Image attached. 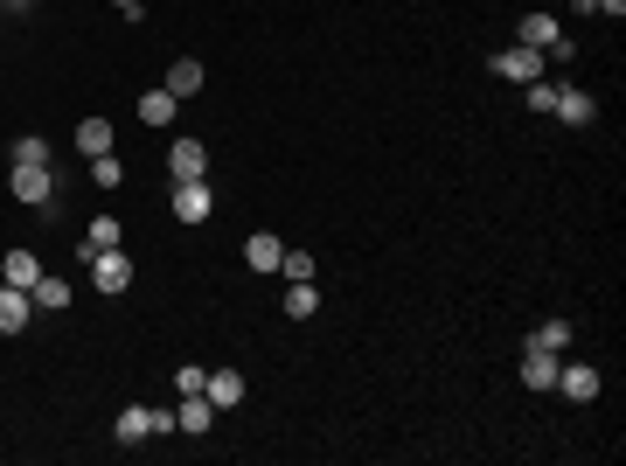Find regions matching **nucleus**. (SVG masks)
<instances>
[{
	"label": "nucleus",
	"mask_w": 626,
	"mask_h": 466,
	"mask_svg": "<svg viewBox=\"0 0 626 466\" xmlns=\"http://www.w3.org/2000/svg\"><path fill=\"white\" fill-rule=\"evenodd\" d=\"M515 42H522V49H543V56H557V63H571V56H578V49H571V35L557 28V14H543V7L515 21Z\"/></svg>",
	"instance_id": "nucleus-1"
},
{
	"label": "nucleus",
	"mask_w": 626,
	"mask_h": 466,
	"mask_svg": "<svg viewBox=\"0 0 626 466\" xmlns=\"http://www.w3.org/2000/svg\"><path fill=\"white\" fill-rule=\"evenodd\" d=\"M84 272H91V286H98L105 300H119V293L133 286V258H126V251H98V258H91Z\"/></svg>",
	"instance_id": "nucleus-2"
},
{
	"label": "nucleus",
	"mask_w": 626,
	"mask_h": 466,
	"mask_svg": "<svg viewBox=\"0 0 626 466\" xmlns=\"http://www.w3.org/2000/svg\"><path fill=\"white\" fill-rule=\"evenodd\" d=\"M7 195H14V202H28V209H49V202H56V174H49V167H14Z\"/></svg>",
	"instance_id": "nucleus-3"
},
{
	"label": "nucleus",
	"mask_w": 626,
	"mask_h": 466,
	"mask_svg": "<svg viewBox=\"0 0 626 466\" xmlns=\"http://www.w3.org/2000/svg\"><path fill=\"white\" fill-rule=\"evenodd\" d=\"M167 174L174 181H209V147L202 140H174L167 147Z\"/></svg>",
	"instance_id": "nucleus-4"
},
{
	"label": "nucleus",
	"mask_w": 626,
	"mask_h": 466,
	"mask_svg": "<svg viewBox=\"0 0 626 466\" xmlns=\"http://www.w3.org/2000/svg\"><path fill=\"white\" fill-rule=\"evenodd\" d=\"M494 77H508V84H536V77H543V49H522V42L501 49V56H494Z\"/></svg>",
	"instance_id": "nucleus-5"
},
{
	"label": "nucleus",
	"mask_w": 626,
	"mask_h": 466,
	"mask_svg": "<svg viewBox=\"0 0 626 466\" xmlns=\"http://www.w3.org/2000/svg\"><path fill=\"white\" fill-rule=\"evenodd\" d=\"M209 209H216L209 181H174V216L181 223H209Z\"/></svg>",
	"instance_id": "nucleus-6"
},
{
	"label": "nucleus",
	"mask_w": 626,
	"mask_h": 466,
	"mask_svg": "<svg viewBox=\"0 0 626 466\" xmlns=\"http://www.w3.org/2000/svg\"><path fill=\"white\" fill-rule=\"evenodd\" d=\"M209 425H216V404H209L202 390H181V404H174V432H195V439H202Z\"/></svg>",
	"instance_id": "nucleus-7"
},
{
	"label": "nucleus",
	"mask_w": 626,
	"mask_h": 466,
	"mask_svg": "<svg viewBox=\"0 0 626 466\" xmlns=\"http://www.w3.org/2000/svg\"><path fill=\"white\" fill-rule=\"evenodd\" d=\"M557 397H571V404H592V397H599V369H592V362H571V369H557Z\"/></svg>",
	"instance_id": "nucleus-8"
},
{
	"label": "nucleus",
	"mask_w": 626,
	"mask_h": 466,
	"mask_svg": "<svg viewBox=\"0 0 626 466\" xmlns=\"http://www.w3.org/2000/svg\"><path fill=\"white\" fill-rule=\"evenodd\" d=\"M202 397H209L216 411H237V404H244V376H237V369H209V376H202Z\"/></svg>",
	"instance_id": "nucleus-9"
},
{
	"label": "nucleus",
	"mask_w": 626,
	"mask_h": 466,
	"mask_svg": "<svg viewBox=\"0 0 626 466\" xmlns=\"http://www.w3.org/2000/svg\"><path fill=\"white\" fill-rule=\"evenodd\" d=\"M279 258H286V244H279L272 230H258V237H244V265H251V272H279Z\"/></svg>",
	"instance_id": "nucleus-10"
},
{
	"label": "nucleus",
	"mask_w": 626,
	"mask_h": 466,
	"mask_svg": "<svg viewBox=\"0 0 626 466\" xmlns=\"http://www.w3.org/2000/svg\"><path fill=\"white\" fill-rule=\"evenodd\" d=\"M35 279H42V258H35V251H7V258H0V286H21V293H28Z\"/></svg>",
	"instance_id": "nucleus-11"
},
{
	"label": "nucleus",
	"mask_w": 626,
	"mask_h": 466,
	"mask_svg": "<svg viewBox=\"0 0 626 466\" xmlns=\"http://www.w3.org/2000/svg\"><path fill=\"white\" fill-rule=\"evenodd\" d=\"M28 313H35V300H28L21 286H0V334H21Z\"/></svg>",
	"instance_id": "nucleus-12"
},
{
	"label": "nucleus",
	"mask_w": 626,
	"mask_h": 466,
	"mask_svg": "<svg viewBox=\"0 0 626 466\" xmlns=\"http://www.w3.org/2000/svg\"><path fill=\"white\" fill-rule=\"evenodd\" d=\"M147 439H154V411L147 404H126L119 411V446H147Z\"/></svg>",
	"instance_id": "nucleus-13"
},
{
	"label": "nucleus",
	"mask_w": 626,
	"mask_h": 466,
	"mask_svg": "<svg viewBox=\"0 0 626 466\" xmlns=\"http://www.w3.org/2000/svg\"><path fill=\"white\" fill-rule=\"evenodd\" d=\"M77 154L91 160V154H119L112 147V119H77Z\"/></svg>",
	"instance_id": "nucleus-14"
},
{
	"label": "nucleus",
	"mask_w": 626,
	"mask_h": 466,
	"mask_svg": "<svg viewBox=\"0 0 626 466\" xmlns=\"http://www.w3.org/2000/svg\"><path fill=\"white\" fill-rule=\"evenodd\" d=\"M167 91H174V98H195V91H202V63H195V56H174V63H167Z\"/></svg>",
	"instance_id": "nucleus-15"
},
{
	"label": "nucleus",
	"mask_w": 626,
	"mask_h": 466,
	"mask_svg": "<svg viewBox=\"0 0 626 466\" xmlns=\"http://www.w3.org/2000/svg\"><path fill=\"white\" fill-rule=\"evenodd\" d=\"M550 112H557V119H564V126H592V112H599V105H592V98H585V91H571V84H564V91H557V105H550Z\"/></svg>",
	"instance_id": "nucleus-16"
},
{
	"label": "nucleus",
	"mask_w": 626,
	"mask_h": 466,
	"mask_svg": "<svg viewBox=\"0 0 626 466\" xmlns=\"http://www.w3.org/2000/svg\"><path fill=\"white\" fill-rule=\"evenodd\" d=\"M571 341H578V327H571V320H543V327L529 334V348H543V355H564Z\"/></svg>",
	"instance_id": "nucleus-17"
},
{
	"label": "nucleus",
	"mask_w": 626,
	"mask_h": 466,
	"mask_svg": "<svg viewBox=\"0 0 626 466\" xmlns=\"http://www.w3.org/2000/svg\"><path fill=\"white\" fill-rule=\"evenodd\" d=\"M522 383H529V390H557V355L529 348V355H522Z\"/></svg>",
	"instance_id": "nucleus-18"
},
{
	"label": "nucleus",
	"mask_w": 626,
	"mask_h": 466,
	"mask_svg": "<svg viewBox=\"0 0 626 466\" xmlns=\"http://www.w3.org/2000/svg\"><path fill=\"white\" fill-rule=\"evenodd\" d=\"M320 307V286L313 279H286V320H307Z\"/></svg>",
	"instance_id": "nucleus-19"
},
{
	"label": "nucleus",
	"mask_w": 626,
	"mask_h": 466,
	"mask_svg": "<svg viewBox=\"0 0 626 466\" xmlns=\"http://www.w3.org/2000/svg\"><path fill=\"white\" fill-rule=\"evenodd\" d=\"M174 112H181V98H174L167 84H160V91H147V98H140V119H147V126H167Z\"/></svg>",
	"instance_id": "nucleus-20"
},
{
	"label": "nucleus",
	"mask_w": 626,
	"mask_h": 466,
	"mask_svg": "<svg viewBox=\"0 0 626 466\" xmlns=\"http://www.w3.org/2000/svg\"><path fill=\"white\" fill-rule=\"evenodd\" d=\"M28 300H35L42 313H63V307H70V286H63V279H35V286H28Z\"/></svg>",
	"instance_id": "nucleus-21"
},
{
	"label": "nucleus",
	"mask_w": 626,
	"mask_h": 466,
	"mask_svg": "<svg viewBox=\"0 0 626 466\" xmlns=\"http://www.w3.org/2000/svg\"><path fill=\"white\" fill-rule=\"evenodd\" d=\"M14 167H49V140L21 133V140H14Z\"/></svg>",
	"instance_id": "nucleus-22"
},
{
	"label": "nucleus",
	"mask_w": 626,
	"mask_h": 466,
	"mask_svg": "<svg viewBox=\"0 0 626 466\" xmlns=\"http://www.w3.org/2000/svg\"><path fill=\"white\" fill-rule=\"evenodd\" d=\"M91 181H98V188H119V181H126L119 154H91Z\"/></svg>",
	"instance_id": "nucleus-23"
},
{
	"label": "nucleus",
	"mask_w": 626,
	"mask_h": 466,
	"mask_svg": "<svg viewBox=\"0 0 626 466\" xmlns=\"http://www.w3.org/2000/svg\"><path fill=\"white\" fill-rule=\"evenodd\" d=\"M522 91H529V112H550V105H557V84H550V77H536V84H522Z\"/></svg>",
	"instance_id": "nucleus-24"
},
{
	"label": "nucleus",
	"mask_w": 626,
	"mask_h": 466,
	"mask_svg": "<svg viewBox=\"0 0 626 466\" xmlns=\"http://www.w3.org/2000/svg\"><path fill=\"white\" fill-rule=\"evenodd\" d=\"M279 272H286V279H313V258H307V251H286Z\"/></svg>",
	"instance_id": "nucleus-25"
},
{
	"label": "nucleus",
	"mask_w": 626,
	"mask_h": 466,
	"mask_svg": "<svg viewBox=\"0 0 626 466\" xmlns=\"http://www.w3.org/2000/svg\"><path fill=\"white\" fill-rule=\"evenodd\" d=\"M202 376H209V369H195V362H181V369H174V390H202Z\"/></svg>",
	"instance_id": "nucleus-26"
},
{
	"label": "nucleus",
	"mask_w": 626,
	"mask_h": 466,
	"mask_svg": "<svg viewBox=\"0 0 626 466\" xmlns=\"http://www.w3.org/2000/svg\"><path fill=\"white\" fill-rule=\"evenodd\" d=\"M592 7H599V14H613V21L626 14V0H592Z\"/></svg>",
	"instance_id": "nucleus-27"
},
{
	"label": "nucleus",
	"mask_w": 626,
	"mask_h": 466,
	"mask_svg": "<svg viewBox=\"0 0 626 466\" xmlns=\"http://www.w3.org/2000/svg\"><path fill=\"white\" fill-rule=\"evenodd\" d=\"M112 7H119V14H126V21H140V0H112Z\"/></svg>",
	"instance_id": "nucleus-28"
},
{
	"label": "nucleus",
	"mask_w": 626,
	"mask_h": 466,
	"mask_svg": "<svg viewBox=\"0 0 626 466\" xmlns=\"http://www.w3.org/2000/svg\"><path fill=\"white\" fill-rule=\"evenodd\" d=\"M0 7H7V14H28V7H35V0H0Z\"/></svg>",
	"instance_id": "nucleus-29"
}]
</instances>
